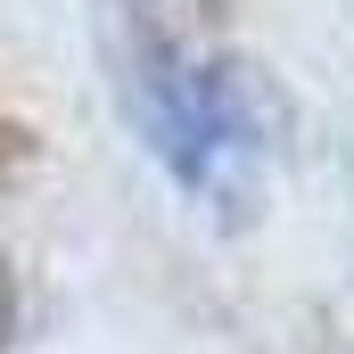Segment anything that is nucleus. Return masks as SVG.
<instances>
[{
  "label": "nucleus",
  "instance_id": "1",
  "mask_svg": "<svg viewBox=\"0 0 354 354\" xmlns=\"http://www.w3.org/2000/svg\"><path fill=\"white\" fill-rule=\"evenodd\" d=\"M140 132L189 198H231L239 174L256 165V124L239 91L198 58H157L140 75Z\"/></svg>",
  "mask_w": 354,
  "mask_h": 354
}]
</instances>
